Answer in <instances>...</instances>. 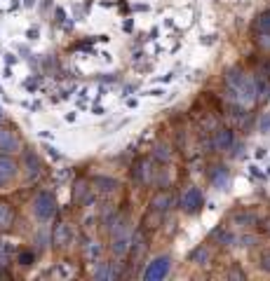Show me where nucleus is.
I'll return each mask as SVG.
<instances>
[{"label":"nucleus","instance_id":"18","mask_svg":"<svg viewBox=\"0 0 270 281\" xmlns=\"http://www.w3.org/2000/svg\"><path fill=\"white\" fill-rule=\"evenodd\" d=\"M212 237H214V239L218 241V244H221V246H230V244H233V241H235V237H233V234H230L228 230H223V228L214 230V234H212Z\"/></svg>","mask_w":270,"mask_h":281},{"label":"nucleus","instance_id":"16","mask_svg":"<svg viewBox=\"0 0 270 281\" xmlns=\"http://www.w3.org/2000/svg\"><path fill=\"white\" fill-rule=\"evenodd\" d=\"M209 248L207 246H198L193 253H190V263H198V265H207L209 263Z\"/></svg>","mask_w":270,"mask_h":281},{"label":"nucleus","instance_id":"32","mask_svg":"<svg viewBox=\"0 0 270 281\" xmlns=\"http://www.w3.org/2000/svg\"><path fill=\"white\" fill-rule=\"evenodd\" d=\"M0 185H2V183H0Z\"/></svg>","mask_w":270,"mask_h":281},{"label":"nucleus","instance_id":"31","mask_svg":"<svg viewBox=\"0 0 270 281\" xmlns=\"http://www.w3.org/2000/svg\"><path fill=\"white\" fill-rule=\"evenodd\" d=\"M0 120H2V113H0Z\"/></svg>","mask_w":270,"mask_h":281},{"label":"nucleus","instance_id":"8","mask_svg":"<svg viewBox=\"0 0 270 281\" xmlns=\"http://www.w3.org/2000/svg\"><path fill=\"white\" fill-rule=\"evenodd\" d=\"M94 187L99 190V192L110 195V192H115V190L120 187V183H118L115 178H110V176H96V178H94Z\"/></svg>","mask_w":270,"mask_h":281},{"label":"nucleus","instance_id":"13","mask_svg":"<svg viewBox=\"0 0 270 281\" xmlns=\"http://www.w3.org/2000/svg\"><path fill=\"white\" fill-rule=\"evenodd\" d=\"M12 223H14V209L7 201H0V230L12 228Z\"/></svg>","mask_w":270,"mask_h":281},{"label":"nucleus","instance_id":"25","mask_svg":"<svg viewBox=\"0 0 270 281\" xmlns=\"http://www.w3.org/2000/svg\"><path fill=\"white\" fill-rule=\"evenodd\" d=\"M261 269L270 274V251H266V253L261 255Z\"/></svg>","mask_w":270,"mask_h":281},{"label":"nucleus","instance_id":"26","mask_svg":"<svg viewBox=\"0 0 270 281\" xmlns=\"http://www.w3.org/2000/svg\"><path fill=\"white\" fill-rule=\"evenodd\" d=\"M7 263V248H5V244L0 241V267Z\"/></svg>","mask_w":270,"mask_h":281},{"label":"nucleus","instance_id":"23","mask_svg":"<svg viewBox=\"0 0 270 281\" xmlns=\"http://www.w3.org/2000/svg\"><path fill=\"white\" fill-rule=\"evenodd\" d=\"M258 132H263V134L270 132V113H266V115L258 120Z\"/></svg>","mask_w":270,"mask_h":281},{"label":"nucleus","instance_id":"2","mask_svg":"<svg viewBox=\"0 0 270 281\" xmlns=\"http://www.w3.org/2000/svg\"><path fill=\"white\" fill-rule=\"evenodd\" d=\"M169 267H172V260L167 255H160L155 258L153 263H148V267L144 269V281H160L169 274Z\"/></svg>","mask_w":270,"mask_h":281},{"label":"nucleus","instance_id":"3","mask_svg":"<svg viewBox=\"0 0 270 281\" xmlns=\"http://www.w3.org/2000/svg\"><path fill=\"white\" fill-rule=\"evenodd\" d=\"M179 204H181V209H183L186 214H198V211L202 209L204 197H202V192H200L198 187H188V190L181 195Z\"/></svg>","mask_w":270,"mask_h":281},{"label":"nucleus","instance_id":"5","mask_svg":"<svg viewBox=\"0 0 270 281\" xmlns=\"http://www.w3.org/2000/svg\"><path fill=\"white\" fill-rule=\"evenodd\" d=\"M172 204H174V197H172L169 192H164V190H162V192H158V195L150 199V209H153L155 214H164Z\"/></svg>","mask_w":270,"mask_h":281},{"label":"nucleus","instance_id":"20","mask_svg":"<svg viewBox=\"0 0 270 281\" xmlns=\"http://www.w3.org/2000/svg\"><path fill=\"white\" fill-rule=\"evenodd\" d=\"M235 223H237V225H254V223H256V215L249 214V211H240V214H235Z\"/></svg>","mask_w":270,"mask_h":281},{"label":"nucleus","instance_id":"27","mask_svg":"<svg viewBox=\"0 0 270 281\" xmlns=\"http://www.w3.org/2000/svg\"><path fill=\"white\" fill-rule=\"evenodd\" d=\"M263 75L270 78V61H268V64H263Z\"/></svg>","mask_w":270,"mask_h":281},{"label":"nucleus","instance_id":"11","mask_svg":"<svg viewBox=\"0 0 270 281\" xmlns=\"http://www.w3.org/2000/svg\"><path fill=\"white\" fill-rule=\"evenodd\" d=\"M129 244H132V239L122 232V234H115V239H113V244H110V251H113V255H125L127 251H129Z\"/></svg>","mask_w":270,"mask_h":281},{"label":"nucleus","instance_id":"4","mask_svg":"<svg viewBox=\"0 0 270 281\" xmlns=\"http://www.w3.org/2000/svg\"><path fill=\"white\" fill-rule=\"evenodd\" d=\"M17 171H19V166H17V162L10 157V152L0 155V183L12 181L14 176H17Z\"/></svg>","mask_w":270,"mask_h":281},{"label":"nucleus","instance_id":"17","mask_svg":"<svg viewBox=\"0 0 270 281\" xmlns=\"http://www.w3.org/2000/svg\"><path fill=\"white\" fill-rule=\"evenodd\" d=\"M153 155H155V160L169 162V160H172V148L167 146V143H158L155 150H153Z\"/></svg>","mask_w":270,"mask_h":281},{"label":"nucleus","instance_id":"21","mask_svg":"<svg viewBox=\"0 0 270 281\" xmlns=\"http://www.w3.org/2000/svg\"><path fill=\"white\" fill-rule=\"evenodd\" d=\"M36 263V255L31 253V251H24V253H19V265H24V267H31Z\"/></svg>","mask_w":270,"mask_h":281},{"label":"nucleus","instance_id":"19","mask_svg":"<svg viewBox=\"0 0 270 281\" xmlns=\"http://www.w3.org/2000/svg\"><path fill=\"white\" fill-rule=\"evenodd\" d=\"M256 31H261V33H270V10H266V12H261L256 17Z\"/></svg>","mask_w":270,"mask_h":281},{"label":"nucleus","instance_id":"29","mask_svg":"<svg viewBox=\"0 0 270 281\" xmlns=\"http://www.w3.org/2000/svg\"><path fill=\"white\" fill-rule=\"evenodd\" d=\"M64 17H66V14H64V10H56V19H59V21H64Z\"/></svg>","mask_w":270,"mask_h":281},{"label":"nucleus","instance_id":"30","mask_svg":"<svg viewBox=\"0 0 270 281\" xmlns=\"http://www.w3.org/2000/svg\"><path fill=\"white\" fill-rule=\"evenodd\" d=\"M26 7H33V0H26Z\"/></svg>","mask_w":270,"mask_h":281},{"label":"nucleus","instance_id":"24","mask_svg":"<svg viewBox=\"0 0 270 281\" xmlns=\"http://www.w3.org/2000/svg\"><path fill=\"white\" fill-rule=\"evenodd\" d=\"M258 47H263V50H270V33H261L256 38Z\"/></svg>","mask_w":270,"mask_h":281},{"label":"nucleus","instance_id":"9","mask_svg":"<svg viewBox=\"0 0 270 281\" xmlns=\"http://www.w3.org/2000/svg\"><path fill=\"white\" fill-rule=\"evenodd\" d=\"M228 169L226 166H214V171H212V176H209V181H212V185L218 187V190H226V185H228Z\"/></svg>","mask_w":270,"mask_h":281},{"label":"nucleus","instance_id":"6","mask_svg":"<svg viewBox=\"0 0 270 281\" xmlns=\"http://www.w3.org/2000/svg\"><path fill=\"white\" fill-rule=\"evenodd\" d=\"M24 169H26V174L31 176V178H36V176L40 174V169H42L40 157H38L33 150H26V152H24Z\"/></svg>","mask_w":270,"mask_h":281},{"label":"nucleus","instance_id":"15","mask_svg":"<svg viewBox=\"0 0 270 281\" xmlns=\"http://www.w3.org/2000/svg\"><path fill=\"white\" fill-rule=\"evenodd\" d=\"M19 148V141L12 136V132H0V150L2 152H14Z\"/></svg>","mask_w":270,"mask_h":281},{"label":"nucleus","instance_id":"7","mask_svg":"<svg viewBox=\"0 0 270 281\" xmlns=\"http://www.w3.org/2000/svg\"><path fill=\"white\" fill-rule=\"evenodd\" d=\"M71 244V228H68L66 223H59L56 228H54V246L56 248H64Z\"/></svg>","mask_w":270,"mask_h":281},{"label":"nucleus","instance_id":"1","mask_svg":"<svg viewBox=\"0 0 270 281\" xmlns=\"http://www.w3.org/2000/svg\"><path fill=\"white\" fill-rule=\"evenodd\" d=\"M54 211H56V199H54L52 192H40L38 197H36V201H33V214H36V218L38 220H50L54 215Z\"/></svg>","mask_w":270,"mask_h":281},{"label":"nucleus","instance_id":"22","mask_svg":"<svg viewBox=\"0 0 270 281\" xmlns=\"http://www.w3.org/2000/svg\"><path fill=\"white\" fill-rule=\"evenodd\" d=\"M87 255H90V258H99V255H101V246H99L96 241H90V244H87Z\"/></svg>","mask_w":270,"mask_h":281},{"label":"nucleus","instance_id":"28","mask_svg":"<svg viewBox=\"0 0 270 281\" xmlns=\"http://www.w3.org/2000/svg\"><path fill=\"white\" fill-rule=\"evenodd\" d=\"M252 241H254V237H244V239H242V246H252Z\"/></svg>","mask_w":270,"mask_h":281},{"label":"nucleus","instance_id":"10","mask_svg":"<svg viewBox=\"0 0 270 281\" xmlns=\"http://www.w3.org/2000/svg\"><path fill=\"white\" fill-rule=\"evenodd\" d=\"M132 176L141 183H150V160H139L132 169Z\"/></svg>","mask_w":270,"mask_h":281},{"label":"nucleus","instance_id":"14","mask_svg":"<svg viewBox=\"0 0 270 281\" xmlns=\"http://www.w3.org/2000/svg\"><path fill=\"white\" fill-rule=\"evenodd\" d=\"M73 199L78 201V204H90L92 197H90V187L85 181H78L75 183V190H73Z\"/></svg>","mask_w":270,"mask_h":281},{"label":"nucleus","instance_id":"12","mask_svg":"<svg viewBox=\"0 0 270 281\" xmlns=\"http://www.w3.org/2000/svg\"><path fill=\"white\" fill-rule=\"evenodd\" d=\"M230 146H233V132L230 129H216V134H214L216 150H228Z\"/></svg>","mask_w":270,"mask_h":281}]
</instances>
